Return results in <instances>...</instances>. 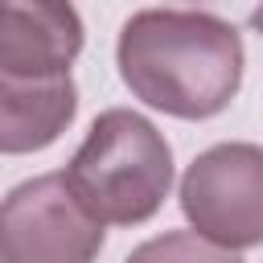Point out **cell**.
I'll return each instance as SVG.
<instances>
[{
    "label": "cell",
    "mask_w": 263,
    "mask_h": 263,
    "mask_svg": "<svg viewBox=\"0 0 263 263\" xmlns=\"http://www.w3.org/2000/svg\"><path fill=\"white\" fill-rule=\"evenodd\" d=\"M123 86L177 119H210L242 86V37L205 8H140L115 45Z\"/></svg>",
    "instance_id": "1"
},
{
    "label": "cell",
    "mask_w": 263,
    "mask_h": 263,
    "mask_svg": "<svg viewBox=\"0 0 263 263\" xmlns=\"http://www.w3.org/2000/svg\"><path fill=\"white\" fill-rule=\"evenodd\" d=\"M66 181L103 226H140L173 189V148L152 119L132 107H111L70 156Z\"/></svg>",
    "instance_id": "2"
},
{
    "label": "cell",
    "mask_w": 263,
    "mask_h": 263,
    "mask_svg": "<svg viewBox=\"0 0 263 263\" xmlns=\"http://www.w3.org/2000/svg\"><path fill=\"white\" fill-rule=\"evenodd\" d=\"M181 214L189 226L222 247L247 251L263 242V148L247 140L214 144L181 177Z\"/></svg>",
    "instance_id": "3"
},
{
    "label": "cell",
    "mask_w": 263,
    "mask_h": 263,
    "mask_svg": "<svg viewBox=\"0 0 263 263\" xmlns=\"http://www.w3.org/2000/svg\"><path fill=\"white\" fill-rule=\"evenodd\" d=\"M103 222L74 197L66 173H41L8 189L0 205L4 263H95Z\"/></svg>",
    "instance_id": "4"
},
{
    "label": "cell",
    "mask_w": 263,
    "mask_h": 263,
    "mask_svg": "<svg viewBox=\"0 0 263 263\" xmlns=\"http://www.w3.org/2000/svg\"><path fill=\"white\" fill-rule=\"evenodd\" d=\"M82 53V21L58 0H8L0 16V78H58Z\"/></svg>",
    "instance_id": "5"
},
{
    "label": "cell",
    "mask_w": 263,
    "mask_h": 263,
    "mask_svg": "<svg viewBox=\"0 0 263 263\" xmlns=\"http://www.w3.org/2000/svg\"><path fill=\"white\" fill-rule=\"evenodd\" d=\"M78 115V86L58 78H0V152L21 156L49 148Z\"/></svg>",
    "instance_id": "6"
},
{
    "label": "cell",
    "mask_w": 263,
    "mask_h": 263,
    "mask_svg": "<svg viewBox=\"0 0 263 263\" xmlns=\"http://www.w3.org/2000/svg\"><path fill=\"white\" fill-rule=\"evenodd\" d=\"M123 263H242L234 251L205 242L197 230H168L160 238L140 242Z\"/></svg>",
    "instance_id": "7"
},
{
    "label": "cell",
    "mask_w": 263,
    "mask_h": 263,
    "mask_svg": "<svg viewBox=\"0 0 263 263\" xmlns=\"http://www.w3.org/2000/svg\"><path fill=\"white\" fill-rule=\"evenodd\" d=\"M251 29H255V33H259V37H263V4H259V8H255V12H251Z\"/></svg>",
    "instance_id": "8"
}]
</instances>
